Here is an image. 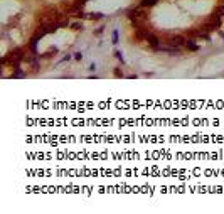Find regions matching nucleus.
Returning a JSON list of instances; mask_svg holds the SVG:
<instances>
[{"label": "nucleus", "mask_w": 224, "mask_h": 214, "mask_svg": "<svg viewBox=\"0 0 224 214\" xmlns=\"http://www.w3.org/2000/svg\"><path fill=\"white\" fill-rule=\"evenodd\" d=\"M111 40H113V44H118V30H113V35H111Z\"/></svg>", "instance_id": "obj_13"}, {"label": "nucleus", "mask_w": 224, "mask_h": 214, "mask_svg": "<svg viewBox=\"0 0 224 214\" xmlns=\"http://www.w3.org/2000/svg\"><path fill=\"white\" fill-rule=\"evenodd\" d=\"M71 27H73V30H81L83 24H81V22H74V24H71Z\"/></svg>", "instance_id": "obj_12"}, {"label": "nucleus", "mask_w": 224, "mask_h": 214, "mask_svg": "<svg viewBox=\"0 0 224 214\" xmlns=\"http://www.w3.org/2000/svg\"><path fill=\"white\" fill-rule=\"evenodd\" d=\"M115 76H116V78H123V73L120 71V69H116V71H115Z\"/></svg>", "instance_id": "obj_15"}, {"label": "nucleus", "mask_w": 224, "mask_h": 214, "mask_svg": "<svg viewBox=\"0 0 224 214\" xmlns=\"http://www.w3.org/2000/svg\"><path fill=\"white\" fill-rule=\"evenodd\" d=\"M22 61H25L24 49H20V47H15L14 51H10V52H8V56L2 57V64H7V62H10L12 66L19 67V64H20Z\"/></svg>", "instance_id": "obj_1"}, {"label": "nucleus", "mask_w": 224, "mask_h": 214, "mask_svg": "<svg viewBox=\"0 0 224 214\" xmlns=\"http://www.w3.org/2000/svg\"><path fill=\"white\" fill-rule=\"evenodd\" d=\"M128 17H130L131 20H133V22H135L136 26H138V24H140L142 20L147 19V15H145V13H143L142 10H138V9H131V10H128Z\"/></svg>", "instance_id": "obj_3"}, {"label": "nucleus", "mask_w": 224, "mask_h": 214, "mask_svg": "<svg viewBox=\"0 0 224 214\" xmlns=\"http://www.w3.org/2000/svg\"><path fill=\"white\" fill-rule=\"evenodd\" d=\"M115 56H116V59H120V61L123 62V56H122V52H120V51H116V52H115Z\"/></svg>", "instance_id": "obj_14"}, {"label": "nucleus", "mask_w": 224, "mask_h": 214, "mask_svg": "<svg viewBox=\"0 0 224 214\" xmlns=\"http://www.w3.org/2000/svg\"><path fill=\"white\" fill-rule=\"evenodd\" d=\"M157 2H158V0H142V4H140V5H142L143 9H147V7H153Z\"/></svg>", "instance_id": "obj_6"}, {"label": "nucleus", "mask_w": 224, "mask_h": 214, "mask_svg": "<svg viewBox=\"0 0 224 214\" xmlns=\"http://www.w3.org/2000/svg\"><path fill=\"white\" fill-rule=\"evenodd\" d=\"M147 42H148L150 44V47H153V49H158V42H160V40H158V37H157V35H153V34L150 32L148 34V37H147Z\"/></svg>", "instance_id": "obj_5"}, {"label": "nucleus", "mask_w": 224, "mask_h": 214, "mask_svg": "<svg viewBox=\"0 0 224 214\" xmlns=\"http://www.w3.org/2000/svg\"><path fill=\"white\" fill-rule=\"evenodd\" d=\"M187 40L184 39L182 35H174V37H170V40H169V44H172L174 47H180L182 44H185Z\"/></svg>", "instance_id": "obj_4"}, {"label": "nucleus", "mask_w": 224, "mask_h": 214, "mask_svg": "<svg viewBox=\"0 0 224 214\" xmlns=\"http://www.w3.org/2000/svg\"><path fill=\"white\" fill-rule=\"evenodd\" d=\"M88 17L91 20H98V19H101V17H103V13H100V12H98V13H89Z\"/></svg>", "instance_id": "obj_11"}, {"label": "nucleus", "mask_w": 224, "mask_h": 214, "mask_svg": "<svg viewBox=\"0 0 224 214\" xmlns=\"http://www.w3.org/2000/svg\"><path fill=\"white\" fill-rule=\"evenodd\" d=\"M214 13H216V15H219V17H223V15H224V5L216 7V9H214Z\"/></svg>", "instance_id": "obj_9"}, {"label": "nucleus", "mask_w": 224, "mask_h": 214, "mask_svg": "<svg viewBox=\"0 0 224 214\" xmlns=\"http://www.w3.org/2000/svg\"><path fill=\"white\" fill-rule=\"evenodd\" d=\"M103 29H105V27H100V29L96 30V34H98V35H100V34H103Z\"/></svg>", "instance_id": "obj_17"}, {"label": "nucleus", "mask_w": 224, "mask_h": 214, "mask_svg": "<svg viewBox=\"0 0 224 214\" xmlns=\"http://www.w3.org/2000/svg\"><path fill=\"white\" fill-rule=\"evenodd\" d=\"M81 57H83V54H81V52H76V54H74V59H76V61H81Z\"/></svg>", "instance_id": "obj_16"}, {"label": "nucleus", "mask_w": 224, "mask_h": 214, "mask_svg": "<svg viewBox=\"0 0 224 214\" xmlns=\"http://www.w3.org/2000/svg\"><path fill=\"white\" fill-rule=\"evenodd\" d=\"M221 35H223V39H224V32H221Z\"/></svg>", "instance_id": "obj_18"}, {"label": "nucleus", "mask_w": 224, "mask_h": 214, "mask_svg": "<svg viewBox=\"0 0 224 214\" xmlns=\"http://www.w3.org/2000/svg\"><path fill=\"white\" fill-rule=\"evenodd\" d=\"M204 27H206V29H204L206 32H207V30L219 29V27H221V17H219V15H216V13H212L209 19H207V22H206V26H204Z\"/></svg>", "instance_id": "obj_2"}, {"label": "nucleus", "mask_w": 224, "mask_h": 214, "mask_svg": "<svg viewBox=\"0 0 224 214\" xmlns=\"http://www.w3.org/2000/svg\"><path fill=\"white\" fill-rule=\"evenodd\" d=\"M24 76H25V73L20 71V67H15V71L12 73V78H24Z\"/></svg>", "instance_id": "obj_8"}, {"label": "nucleus", "mask_w": 224, "mask_h": 214, "mask_svg": "<svg viewBox=\"0 0 224 214\" xmlns=\"http://www.w3.org/2000/svg\"><path fill=\"white\" fill-rule=\"evenodd\" d=\"M185 46H187L189 51H199V46L194 44V40H187V42H185Z\"/></svg>", "instance_id": "obj_7"}, {"label": "nucleus", "mask_w": 224, "mask_h": 214, "mask_svg": "<svg viewBox=\"0 0 224 214\" xmlns=\"http://www.w3.org/2000/svg\"><path fill=\"white\" fill-rule=\"evenodd\" d=\"M56 52H57V49H56V47H49V51L42 54V57H51V54H56Z\"/></svg>", "instance_id": "obj_10"}]
</instances>
